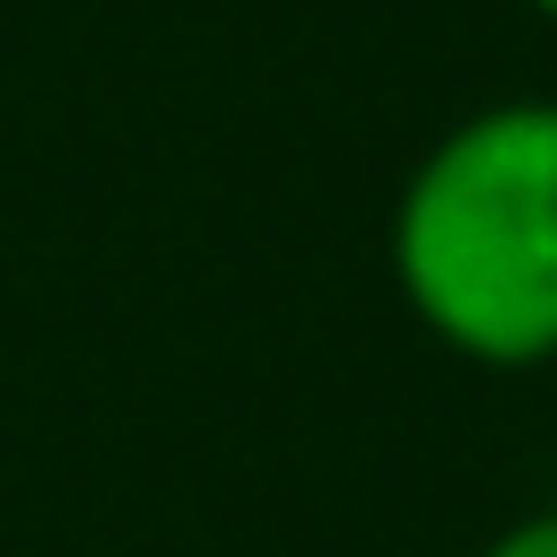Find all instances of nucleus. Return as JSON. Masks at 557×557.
Segmentation results:
<instances>
[{
	"mask_svg": "<svg viewBox=\"0 0 557 557\" xmlns=\"http://www.w3.org/2000/svg\"><path fill=\"white\" fill-rule=\"evenodd\" d=\"M475 557H557V508H533V517L500 524Z\"/></svg>",
	"mask_w": 557,
	"mask_h": 557,
	"instance_id": "f03ea898",
	"label": "nucleus"
},
{
	"mask_svg": "<svg viewBox=\"0 0 557 557\" xmlns=\"http://www.w3.org/2000/svg\"><path fill=\"white\" fill-rule=\"evenodd\" d=\"M524 9H533V17H549V25H557V0H524Z\"/></svg>",
	"mask_w": 557,
	"mask_h": 557,
	"instance_id": "7ed1b4c3",
	"label": "nucleus"
},
{
	"mask_svg": "<svg viewBox=\"0 0 557 557\" xmlns=\"http://www.w3.org/2000/svg\"><path fill=\"white\" fill-rule=\"evenodd\" d=\"M385 262L468 369L557 361V99H492L401 173Z\"/></svg>",
	"mask_w": 557,
	"mask_h": 557,
	"instance_id": "f257e3e1",
	"label": "nucleus"
}]
</instances>
